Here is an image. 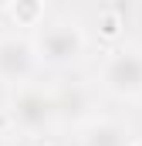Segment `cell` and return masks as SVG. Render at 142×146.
I'll return each instance as SVG.
<instances>
[{
  "label": "cell",
  "instance_id": "8",
  "mask_svg": "<svg viewBox=\"0 0 142 146\" xmlns=\"http://www.w3.org/2000/svg\"><path fill=\"white\" fill-rule=\"evenodd\" d=\"M0 146H7V143H3V136H0Z\"/></svg>",
  "mask_w": 142,
  "mask_h": 146
},
{
  "label": "cell",
  "instance_id": "3",
  "mask_svg": "<svg viewBox=\"0 0 142 146\" xmlns=\"http://www.w3.org/2000/svg\"><path fill=\"white\" fill-rule=\"evenodd\" d=\"M10 115L20 129L41 133L58 119V106H54V95H44L41 88H20L10 102Z\"/></svg>",
  "mask_w": 142,
  "mask_h": 146
},
{
  "label": "cell",
  "instance_id": "2",
  "mask_svg": "<svg viewBox=\"0 0 142 146\" xmlns=\"http://www.w3.org/2000/svg\"><path fill=\"white\" fill-rule=\"evenodd\" d=\"M102 82L108 92H115L122 99L142 95V51L122 48V51L108 54L105 68H102Z\"/></svg>",
  "mask_w": 142,
  "mask_h": 146
},
{
  "label": "cell",
  "instance_id": "6",
  "mask_svg": "<svg viewBox=\"0 0 142 146\" xmlns=\"http://www.w3.org/2000/svg\"><path fill=\"white\" fill-rule=\"evenodd\" d=\"M54 106H58V115H81L88 109V95H85V88L71 85L61 95H54Z\"/></svg>",
  "mask_w": 142,
  "mask_h": 146
},
{
  "label": "cell",
  "instance_id": "9",
  "mask_svg": "<svg viewBox=\"0 0 142 146\" xmlns=\"http://www.w3.org/2000/svg\"><path fill=\"white\" fill-rule=\"evenodd\" d=\"M132 146H142V139H139V143H132Z\"/></svg>",
  "mask_w": 142,
  "mask_h": 146
},
{
  "label": "cell",
  "instance_id": "4",
  "mask_svg": "<svg viewBox=\"0 0 142 146\" xmlns=\"http://www.w3.org/2000/svg\"><path fill=\"white\" fill-rule=\"evenodd\" d=\"M37 65V48L24 37H0V78L27 82Z\"/></svg>",
  "mask_w": 142,
  "mask_h": 146
},
{
  "label": "cell",
  "instance_id": "7",
  "mask_svg": "<svg viewBox=\"0 0 142 146\" xmlns=\"http://www.w3.org/2000/svg\"><path fill=\"white\" fill-rule=\"evenodd\" d=\"M10 14H14L17 21H24V24H34L37 17H41V3H14Z\"/></svg>",
  "mask_w": 142,
  "mask_h": 146
},
{
  "label": "cell",
  "instance_id": "1",
  "mask_svg": "<svg viewBox=\"0 0 142 146\" xmlns=\"http://www.w3.org/2000/svg\"><path fill=\"white\" fill-rule=\"evenodd\" d=\"M34 48H37V58L47 65H71L85 51V34L71 21H51L37 31Z\"/></svg>",
  "mask_w": 142,
  "mask_h": 146
},
{
  "label": "cell",
  "instance_id": "5",
  "mask_svg": "<svg viewBox=\"0 0 142 146\" xmlns=\"http://www.w3.org/2000/svg\"><path fill=\"white\" fill-rule=\"evenodd\" d=\"M81 146H132V139H129V129L122 122L98 119L81 133Z\"/></svg>",
  "mask_w": 142,
  "mask_h": 146
}]
</instances>
